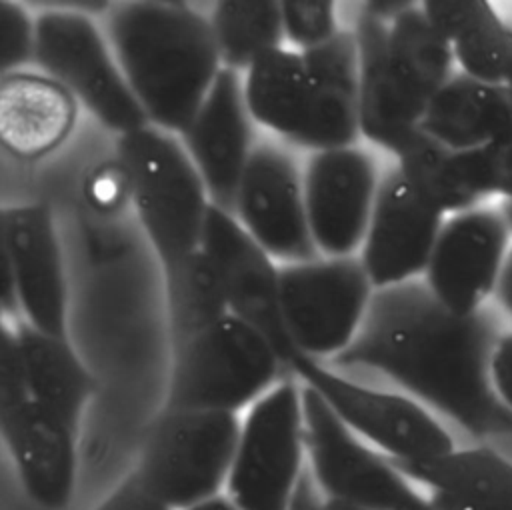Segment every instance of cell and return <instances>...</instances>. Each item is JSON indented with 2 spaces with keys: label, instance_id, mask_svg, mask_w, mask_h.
Returning <instances> with one entry per match:
<instances>
[{
  "label": "cell",
  "instance_id": "6da1fadb",
  "mask_svg": "<svg viewBox=\"0 0 512 510\" xmlns=\"http://www.w3.org/2000/svg\"><path fill=\"white\" fill-rule=\"evenodd\" d=\"M500 338L490 308L454 314L418 278L376 290L354 342L326 364L378 374L474 438L506 436L512 414L490 378Z\"/></svg>",
  "mask_w": 512,
  "mask_h": 510
},
{
  "label": "cell",
  "instance_id": "7a4b0ae2",
  "mask_svg": "<svg viewBox=\"0 0 512 510\" xmlns=\"http://www.w3.org/2000/svg\"><path fill=\"white\" fill-rule=\"evenodd\" d=\"M104 14V32L150 126L178 136L222 72L208 14L164 0L118 2Z\"/></svg>",
  "mask_w": 512,
  "mask_h": 510
},
{
  "label": "cell",
  "instance_id": "3957f363",
  "mask_svg": "<svg viewBox=\"0 0 512 510\" xmlns=\"http://www.w3.org/2000/svg\"><path fill=\"white\" fill-rule=\"evenodd\" d=\"M118 162L160 268L168 270L200 250L212 202L180 138L156 126L118 136Z\"/></svg>",
  "mask_w": 512,
  "mask_h": 510
},
{
  "label": "cell",
  "instance_id": "277c9868",
  "mask_svg": "<svg viewBox=\"0 0 512 510\" xmlns=\"http://www.w3.org/2000/svg\"><path fill=\"white\" fill-rule=\"evenodd\" d=\"M288 372L274 346L228 314L172 350L164 408L238 414Z\"/></svg>",
  "mask_w": 512,
  "mask_h": 510
},
{
  "label": "cell",
  "instance_id": "5b68a950",
  "mask_svg": "<svg viewBox=\"0 0 512 510\" xmlns=\"http://www.w3.org/2000/svg\"><path fill=\"white\" fill-rule=\"evenodd\" d=\"M240 424L230 412L162 408L130 472L170 510L214 498L226 490Z\"/></svg>",
  "mask_w": 512,
  "mask_h": 510
},
{
  "label": "cell",
  "instance_id": "8992f818",
  "mask_svg": "<svg viewBox=\"0 0 512 510\" xmlns=\"http://www.w3.org/2000/svg\"><path fill=\"white\" fill-rule=\"evenodd\" d=\"M34 66L60 82L84 110L118 136L150 126L104 28L84 6L48 8L36 16Z\"/></svg>",
  "mask_w": 512,
  "mask_h": 510
},
{
  "label": "cell",
  "instance_id": "52a82bcc",
  "mask_svg": "<svg viewBox=\"0 0 512 510\" xmlns=\"http://www.w3.org/2000/svg\"><path fill=\"white\" fill-rule=\"evenodd\" d=\"M306 468L302 382L290 374L242 418L226 496L240 510H288Z\"/></svg>",
  "mask_w": 512,
  "mask_h": 510
},
{
  "label": "cell",
  "instance_id": "ba28073f",
  "mask_svg": "<svg viewBox=\"0 0 512 510\" xmlns=\"http://www.w3.org/2000/svg\"><path fill=\"white\" fill-rule=\"evenodd\" d=\"M286 368L312 388L356 436L394 462H420L456 448L438 418L408 394L354 380L300 352L290 356Z\"/></svg>",
  "mask_w": 512,
  "mask_h": 510
},
{
  "label": "cell",
  "instance_id": "9c48e42d",
  "mask_svg": "<svg viewBox=\"0 0 512 510\" xmlns=\"http://www.w3.org/2000/svg\"><path fill=\"white\" fill-rule=\"evenodd\" d=\"M374 284L358 254L280 264V306L296 352L330 362L358 336Z\"/></svg>",
  "mask_w": 512,
  "mask_h": 510
},
{
  "label": "cell",
  "instance_id": "30bf717a",
  "mask_svg": "<svg viewBox=\"0 0 512 510\" xmlns=\"http://www.w3.org/2000/svg\"><path fill=\"white\" fill-rule=\"evenodd\" d=\"M308 470L328 502L358 510H436L380 450L356 436L302 384Z\"/></svg>",
  "mask_w": 512,
  "mask_h": 510
},
{
  "label": "cell",
  "instance_id": "8fae6325",
  "mask_svg": "<svg viewBox=\"0 0 512 510\" xmlns=\"http://www.w3.org/2000/svg\"><path fill=\"white\" fill-rule=\"evenodd\" d=\"M0 242L4 316L68 338V282L52 210L46 204L6 206Z\"/></svg>",
  "mask_w": 512,
  "mask_h": 510
},
{
  "label": "cell",
  "instance_id": "7c38bea8",
  "mask_svg": "<svg viewBox=\"0 0 512 510\" xmlns=\"http://www.w3.org/2000/svg\"><path fill=\"white\" fill-rule=\"evenodd\" d=\"M232 216L278 264L320 256L308 224L302 162L282 140H258Z\"/></svg>",
  "mask_w": 512,
  "mask_h": 510
},
{
  "label": "cell",
  "instance_id": "4fadbf2b",
  "mask_svg": "<svg viewBox=\"0 0 512 510\" xmlns=\"http://www.w3.org/2000/svg\"><path fill=\"white\" fill-rule=\"evenodd\" d=\"M312 240L322 256H354L376 204L384 172L362 144L308 152L302 162Z\"/></svg>",
  "mask_w": 512,
  "mask_h": 510
},
{
  "label": "cell",
  "instance_id": "5bb4252c",
  "mask_svg": "<svg viewBox=\"0 0 512 510\" xmlns=\"http://www.w3.org/2000/svg\"><path fill=\"white\" fill-rule=\"evenodd\" d=\"M510 238L500 208L476 206L446 216L422 276L424 284L454 314L482 310L496 290Z\"/></svg>",
  "mask_w": 512,
  "mask_h": 510
},
{
  "label": "cell",
  "instance_id": "9a60e30c",
  "mask_svg": "<svg viewBox=\"0 0 512 510\" xmlns=\"http://www.w3.org/2000/svg\"><path fill=\"white\" fill-rule=\"evenodd\" d=\"M444 220L396 164L388 168L358 252L374 288L422 278Z\"/></svg>",
  "mask_w": 512,
  "mask_h": 510
},
{
  "label": "cell",
  "instance_id": "2e32d148",
  "mask_svg": "<svg viewBox=\"0 0 512 510\" xmlns=\"http://www.w3.org/2000/svg\"><path fill=\"white\" fill-rule=\"evenodd\" d=\"M202 250L212 260L232 316L258 330L278 352L284 366L296 352L288 340L280 306V264L218 208H210Z\"/></svg>",
  "mask_w": 512,
  "mask_h": 510
},
{
  "label": "cell",
  "instance_id": "e0dca14e",
  "mask_svg": "<svg viewBox=\"0 0 512 510\" xmlns=\"http://www.w3.org/2000/svg\"><path fill=\"white\" fill-rule=\"evenodd\" d=\"M214 208L232 214L236 190L258 144L242 74L222 68L208 96L178 134Z\"/></svg>",
  "mask_w": 512,
  "mask_h": 510
},
{
  "label": "cell",
  "instance_id": "ac0fdd59",
  "mask_svg": "<svg viewBox=\"0 0 512 510\" xmlns=\"http://www.w3.org/2000/svg\"><path fill=\"white\" fill-rule=\"evenodd\" d=\"M0 432L30 500L44 510L68 508L76 488L78 432L30 396L0 406Z\"/></svg>",
  "mask_w": 512,
  "mask_h": 510
},
{
  "label": "cell",
  "instance_id": "d6986e66",
  "mask_svg": "<svg viewBox=\"0 0 512 510\" xmlns=\"http://www.w3.org/2000/svg\"><path fill=\"white\" fill-rule=\"evenodd\" d=\"M78 100L40 70L0 76V142L18 160H40L74 132Z\"/></svg>",
  "mask_w": 512,
  "mask_h": 510
},
{
  "label": "cell",
  "instance_id": "ffe728a7",
  "mask_svg": "<svg viewBox=\"0 0 512 510\" xmlns=\"http://www.w3.org/2000/svg\"><path fill=\"white\" fill-rule=\"evenodd\" d=\"M302 56L314 80V108L296 148L308 154L360 144V54L352 26Z\"/></svg>",
  "mask_w": 512,
  "mask_h": 510
},
{
  "label": "cell",
  "instance_id": "44dd1931",
  "mask_svg": "<svg viewBox=\"0 0 512 510\" xmlns=\"http://www.w3.org/2000/svg\"><path fill=\"white\" fill-rule=\"evenodd\" d=\"M352 30L360 54V134L394 158L420 132L422 112L408 100L388 64V24L356 12Z\"/></svg>",
  "mask_w": 512,
  "mask_h": 510
},
{
  "label": "cell",
  "instance_id": "7402d4cb",
  "mask_svg": "<svg viewBox=\"0 0 512 510\" xmlns=\"http://www.w3.org/2000/svg\"><path fill=\"white\" fill-rule=\"evenodd\" d=\"M420 130L452 150H472L512 134V104L504 84L456 72L430 100Z\"/></svg>",
  "mask_w": 512,
  "mask_h": 510
},
{
  "label": "cell",
  "instance_id": "603a6c76",
  "mask_svg": "<svg viewBox=\"0 0 512 510\" xmlns=\"http://www.w3.org/2000/svg\"><path fill=\"white\" fill-rule=\"evenodd\" d=\"M242 90L256 126L296 146L314 108V80L304 56L288 46L264 54L242 74Z\"/></svg>",
  "mask_w": 512,
  "mask_h": 510
},
{
  "label": "cell",
  "instance_id": "cb8c5ba5",
  "mask_svg": "<svg viewBox=\"0 0 512 510\" xmlns=\"http://www.w3.org/2000/svg\"><path fill=\"white\" fill-rule=\"evenodd\" d=\"M22 358L26 388L32 400L60 416L80 434V422L96 380L68 338L44 334L24 320H12Z\"/></svg>",
  "mask_w": 512,
  "mask_h": 510
},
{
  "label": "cell",
  "instance_id": "d4e9b609",
  "mask_svg": "<svg viewBox=\"0 0 512 510\" xmlns=\"http://www.w3.org/2000/svg\"><path fill=\"white\" fill-rule=\"evenodd\" d=\"M386 48L396 82L424 118L430 100L456 74L452 44L432 28L420 2H412L388 24Z\"/></svg>",
  "mask_w": 512,
  "mask_h": 510
},
{
  "label": "cell",
  "instance_id": "484cf974",
  "mask_svg": "<svg viewBox=\"0 0 512 510\" xmlns=\"http://www.w3.org/2000/svg\"><path fill=\"white\" fill-rule=\"evenodd\" d=\"M394 464L430 492L512 504V462L492 448H454L436 458Z\"/></svg>",
  "mask_w": 512,
  "mask_h": 510
},
{
  "label": "cell",
  "instance_id": "4316f807",
  "mask_svg": "<svg viewBox=\"0 0 512 510\" xmlns=\"http://www.w3.org/2000/svg\"><path fill=\"white\" fill-rule=\"evenodd\" d=\"M162 278L170 350L180 348L230 314L220 276L202 248L162 270Z\"/></svg>",
  "mask_w": 512,
  "mask_h": 510
},
{
  "label": "cell",
  "instance_id": "83f0119b",
  "mask_svg": "<svg viewBox=\"0 0 512 510\" xmlns=\"http://www.w3.org/2000/svg\"><path fill=\"white\" fill-rule=\"evenodd\" d=\"M222 68L244 74L264 54L286 46L282 8L274 0H224L208 12Z\"/></svg>",
  "mask_w": 512,
  "mask_h": 510
},
{
  "label": "cell",
  "instance_id": "f1b7e54d",
  "mask_svg": "<svg viewBox=\"0 0 512 510\" xmlns=\"http://www.w3.org/2000/svg\"><path fill=\"white\" fill-rule=\"evenodd\" d=\"M450 172L464 210L484 200L512 198V134L472 150H452Z\"/></svg>",
  "mask_w": 512,
  "mask_h": 510
},
{
  "label": "cell",
  "instance_id": "f546056e",
  "mask_svg": "<svg viewBox=\"0 0 512 510\" xmlns=\"http://www.w3.org/2000/svg\"><path fill=\"white\" fill-rule=\"evenodd\" d=\"M458 72L488 82L504 84L512 64V22L500 18L492 4L452 42Z\"/></svg>",
  "mask_w": 512,
  "mask_h": 510
},
{
  "label": "cell",
  "instance_id": "4dcf8cb0",
  "mask_svg": "<svg viewBox=\"0 0 512 510\" xmlns=\"http://www.w3.org/2000/svg\"><path fill=\"white\" fill-rule=\"evenodd\" d=\"M280 8L286 46L300 54L326 44L344 28L338 4L328 0H284Z\"/></svg>",
  "mask_w": 512,
  "mask_h": 510
},
{
  "label": "cell",
  "instance_id": "1f68e13d",
  "mask_svg": "<svg viewBox=\"0 0 512 510\" xmlns=\"http://www.w3.org/2000/svg\"><path fill=\"white\" fill-rule=\"evenodd\" d=\"M36 62V16L20 2L0 0V70H30Z\"/></svg>",
  "mask_w": 512,
  "mask_h": 510
},
{
  "label": "cell",
  "instance_id": "d6a6232c",
  "mask_svg": "<svg viewBox=\"0 0 512 510\" xmlns=\"http://www.w3.org/2000/svg\"><path fill=\"white\" fill-rule=\"evenodd\" d=\"M484 0H426L420 8L432 28L450 44L488 8Z\"/></svg>",
  "mask_w": 512,
  "mask_h": 510
},
{
  "label": "cell",
  "instance_id": "836d02e7",
  "mask_svg": "<svg viewBox=\"0 0 512 510\" xmlns=\"http://www.w3.org/2000/svg\"><path fill=\"white\" fill-rule=\"evenodd\" d=\"M92 510H170L162 500L148 492L130 472L102 502Z\"/></svg>",
  "mask_w": 512,
  "mask_h": 510
},
{
  "label": "cell",
  "instance_id": "e575fe53",
  "mask_svg": "<svg viewBox=\"0 0 512 510\" xmlns=\"http://www.w3.org/2000/svg\"><path fill=\"white\" fill-rule=\"evenodd\" d=\"M88 194L98 206H116L122 200H130L128 176L122 164L116 160V164L112 166L98 168L96 176H92L88 184Z\"/></svg>",
  "mask_w": 512,
  "mask_h": 510
},
{
  "label": "cell",
  "instance_id": "d590c367",
  "mask_svg": "<svg viewBox=\"0 0 512 510\" xmlns=\"http://www.w3.org/2000/svg\"><path fill=\"white\" fill-rule=\"evenodd\" d=\"M490 378L498 398L512 414V332L502 334V338L494 348Z\"/></svg>",
  "mask_w": 512,
  "mask_h": 510
},
{
  "label": "cell",
  "instance_id": "8d00e7d4",
  "mask_svg": "<svg viewBox=\"0 0 512 510\" xmlns=\"http://www.w3.org/2000/svg\"><path fill=\"white\" fill-rule=\"evenodd\" d=\"M428 498L436 510H512V504L506 502H486L444 492H430Z\"/></svg>",
  "mask_w": 512,
  "mask_h": 510
},
{
  "label": "cell",
  "instance_id": "74e56055",
  "mask_svg": "<svg viewBox=\"0 0 512 510\" xmlns=\"http://www.w3.org/2000/svg\"><path fill=\"white\" fill-rule=\"evenodd\" d=\"M288 510H328V502H326L324 494L318 490L308 468L294 492V498H292Z\"/></svg>",
  "mask_w": 512,
  "mask_h": 510
},
{
  "label": "cell",
  "instance_id": "f35d334b",
  "mask_svg": "<svg viewBox=\"0 0 512 510\" xmlns=\"http://www.w3.org/2000/svg\"><path fill=\"white\" fill-rule=\"evenodd\" d=\"M494 296H496L498 304L502 306V310L512 318V248H510V252L506 256V262L502 266Z\"/></svg>",
  "mask_w": 512,
  "mask_h": 510
},
{
  "label": "cell",
  "instance_id": "ab89813d",
  "mask_svg": "<svg viewBox=\"0 0 512 510\" xmlns=\"http://www.w3.org/2000/svg\"><path fill=\"white\" fill-rule=\"evenodd\" d=\"M186 510H240L226 494H218L214 498H208L204 502H198Z\"/></svg>",
  "mask_w": 512,
  "mask_h": 510
},
{
  "label": "cell",
  "instance_id": "60d3db41",
  "mask_svg": "<svg viewBox=\"0 0 512 510\" xmlns=\"http://www.w3.org/2000/svg\"><path fill=\"white\" fill-rule=\"evenodd\" d=\"M500 210H502V214H504V218H506V222H508L510 234H512V198H510V200H502Z\"/></svg>",
  "mask_w": 512,
  "mask_h": 510
},
{
  "label": "cell",
  "instance_id": "b9f144b4",
  "mask_svg": "<svg viewBox=\"0 0 512 510\" xmlns=\"http://www.w3.org/2000/svg\"><path fill=\"white\" fill-rule=\"evenodd\" d=\"M504 86H506V90H508V98H510V104H512V64H510V70H508V74H506Z\"/></svg>",
  "mask_w": 512,
  "mask_h": 510
},
{
  "label": "cell",
  "instance_id": "7bdbcfd3",
  "mask_svg": "<svg viewBox=\"0 0 512 510\" xmlns=\"http://www.w3.org/2000/svg\"><path fill=\"white\" fill-rule=\"evenodd\" d=\"M328 510H358V508H350V506H344V504H338V502H328Z\"/></svg>",
  "mask_w": 512,
  "mask_h": 510
}]
</instances>
